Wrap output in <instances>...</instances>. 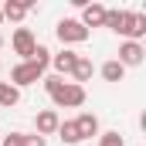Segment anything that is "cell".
<instances>
[{
  "label": "cell",
  "instance_id": "cell-1",
  "mask_svg": "<svg viewBox=\"0 0 146 146\" xmlns=\"http://www.w3.org/2000/svg\"><path fill=\"white\" fill-rule=\"evenodd\" d=\"M44 88H48V95H51V102L58 109H78V106H85V88L75 85V82H65V78L51 75V78H44Z\"/></svg>",
  "mask_w": 146,
  "mask_h": 146
},
{
  "label": "cell",
  "instance_id": "cell-2",
  "mask_svg": "<svg viewBox=\"0 0 146 146\" xmlns=\"http://www.w3.org/2000/svg\"><path fill=\"white\" fill-rule=\"evenodd\" d=\"M37 78H44V68L37 61H21L14 72H10V85L14 88H24V85H34Z\"/></svg>",
  "mask_w": 146,
  "mask_h": 146
},
{
  "label": "cell",
  "instance_id": "cell-3",
  "mask_svg": "<svg viewBox=\"0 0 146 146\" xmlns=\"http://www.w3.org/2000/svg\"><path fill=\"white\" fill-rule=\"evenodd\" d=\"M54 34L61 44H82V41H88V31L75 21V17H65V21H58V27H54Z\"/></svg>",
  "mask_w": 146,
  "mask_h": 146
},
{
  "label": "cell",
  "instance_id": "cell-4",
  "mask_svg": "<svg viewBox=\"0 0 146 146\" xmlns=\"http://www.w3.org/2000/svg\"><path fill=\"white\" fill-rule=\"evenodd\" d=\"M10 48H14L24 61H31V54H34V48H37V37L31 34V27H17L14 37H10Z\"/></svg>",
  "mask_w": 146,
  "mask_h": 146
},
{
  "label": "cell",
  "instance_id": "cell-5",
  "mask_svg": "<svg viewBox=\"0 0 146 146\" xmlns=\"http://www.w3.org/2000/svg\"><path fill=\"white\" fill-rule=\"evenodd\" d=\"M102 27H109L115 34L129 37V27H133V10H106V24Z\"/></svg>",
  "mask_w": 146,
  "mask_h": 146
},
{
  "label": "cell",
  "instance_id": "cell-6",
  "mask_svg": "<svg viewBox=\"0 0 146 146\" xmlns=\"http://www.w3.org/2000/svg\"><path fill=\"white\" fill-rule=\"evenodd\" d=\"M143 44H139V41H122V44H119V58H115V61H119V65H122V68H133V65H143Z\"/></svg>",
  "mask_w": 146,
  "mask_h": 146
},
{
  "label": "cell",
  "instance_id": "cell-7",
  "mask_svg": "<svg viewBox=\"0 0 146 146\" xmlns=\"http://www.w3.org/2000/svg\"><path fill=\"white\" fill-rule=\"evenodd\" d=\"M78 24H82L85 31H88V27H102V24H106V7H102V3H85Z\"/></svg>",
  "mask_w": 146,
  "mask_h": 146
},
{
  "label": "cell",
  "instance_id": "cell-8",
  "mask_svg": "<svg viewBox=\"0 0 146 146\" xmlns=\"http://www.w3.org/2000/svg\"><path fill=\"white\" fill-rule=\"evenodd\" d=\"M34 126H37V136H51V133H58L61 119H58V112H54V109H44V112H37Z\"/></svg>",
  "mask_w": 146,
  "mask_h": 146
},
{
  "label": "cell",
  "instance_id": "cell-9",
  "mask_svg": "<svg viewBox=\"0 0 146 146\" xmlns=\"http://www.w3.org/2000/svg\"><path fill=\"white\" fill-rule=\"evenodd\" d=\"M75 129H78V136L82 139H92V136H99V119L92 115V112H82L78 119H72Z\"/></svg>",
  "mask_w": 146,
  "mask_h": 146
},
{
  "label": "cell",
  "instance_id": "cell-10",
  "mask_svg": "<svg viewBox=\"0 0 146 146\" xmlns=\"http://www.w3.org/2000/svg\"><path fill=\"white\" fill-rule=\"evenodd\" d=\"M75 61H78V54L75 51H58V54H51V65H54V72H58V78L61 75H72V68H75Z\"/></svg>",
  "mask_w": 146,
  "mask_h": 146
},
{
  "label": "cell",
  "instance_id": "cell-11",
  "mask_svg": "<svg viewBox=\"0 0 146 146\" xmlns=\"http://www.w3.org/2000/svg\"><path fill=\"white\" fill-rule=\"evenodd\" d=\"M0 14H3V21H24V17L31 14V3H17V0H7V3L0 7Z\"/></svg>",
  "mask_w": 146,
  "mask_h": 146
},
{
  "label": "cell",
  "instance_id": "cell-12",
  "mask_svg": "<svg viewBox=\"0 0 146 146\" xmlns=\"http://www.w3.org/2000/svg\"><path fill=\"white\" fill-rule=\"evenodd\" d=\"M92 72H95V65H92L88 58H82V54H78V61H75V68H72V75H75V85L88 82V78H92Z\"/></svg>",
  "mask_w": 146,
  "mask_h": 146
},
{
  "label": "cell",
  "instance_id": "cell-13",
  "mask_svg": "<svg viewBox=\"0 0 146 146\" xmlns=\"http://www.w3.org/2000/svg\"><path fill=\"white\" fill-rule=\"evenodd\" d=\"M17 102H21V88H14L10 82H0V106L10 109V106H17Z\"/></svg>",
  "mask_w": 146,
  "mask_h": 146
},
{
  "label": "cell",
  "instance_id": "cell-14",
  "mask_svg": "<svg viewBox=\"0 0 146 146\" xmlns=\"http://www.w3.org/2000/svg\"><path fill=\"white\" fill-rule=\"evenodd\" d=\"M58 136H61V143H68V146H78V143H82V136H78V129H75L72 119L58 126Z\"/></svg>",
  "mask_w": 146,
  "mask_h": 146
},
{
  "label": "cell",
  "instance_id": "cell-15",
  "mask_svg": "<svg viewBox=\"0 0 146 146\" xmlns=\"http://www.w3.org/2000/svg\"><path fill=\"white\" fill-rule=\"evenodd\" d=\"M102 78H106V82H122V78H126V68L112 58V61H106V65H102Z\"/></svg>",
  "mask_w": 146,
  "mask_h": 146
},
{
  "label": "cell",
  "instance_id": "cell-16",
  "mask_svg": "<svg viewBox=\"0 0 146 146\" xmlns=\"http://www.w3.org/2000/svg\"><path fill=\"white\" fill-rule=\"evenodd\" d=\"M146 34V14H133V27H129V41H139Z\"/></svg>",
  "mask_w": 146,
  "mask_h": 146
},
{
  "label": "cell",
  "instance_id": "cell-17",
  "mask_svg": "<svg viewBox=\"0 0 146 146\" xmlns=\"http://www.w3.org/2000/svg\"><path fill=\"white\" fill-rule=\"evenodd\" d=\"M31 61H37L41 68H48V65H51V51H48L44 44H37V48H34V54H31Z\"/></svg>",
  "mask_w": 146,
  "mask_h": 146
},
{
  "label": "cell",
  "instance_id": "cell-18",
  "mask_svg": "<svg viewBox=\"0 0 146 146\" xmlns=\"http://www.w3.org/2000/svg\"><path fill=\"white\" fill-rule=\"evenodd\" d=\"M99 146H126V139L119 133H99Z\"/></svg>",
  "mask_w": 146,
  "mask_h": 146
},
{
  "label": "cell",
  "instance_id": "cell-19",
  "mask_svg": "<svg viewBox=\"0 0 146 146\" xmlns=\"http://www.w3.org/2000/svg\"><path fill=\"white\" fill-rule=\"evenodd\" d=\"M0 146H24V133H10V136H3Z\"/></svg>",
  "mask_w": 146,
  "mask_h": 146
},
{
  "label": "cell",
  "instance_id": "cell-20",
  "mask_svg": "<svg viewBox=\"0 0 146 146\" xmlns=\"http://www.w3.org/2000/svg\"><path fill=\"white\" fill-rule=\"evenodd\" d=\"M24 146H48V143H44V136L34 133V136H24Z\"/></svg>",
  "mask_w": 146,
  "mask_h": 146
},
{
  "label": "cell",
  "instance_id": "cell-21",
  "mask_svg": "<svg viewBox=\"0 0 146 146\" xmlns=\"http://www.w3.org/2000/svg\"><path fill=\"white\" fill-rule=\"evenodd\" d=\"M0 48H3V34H0Z\"/></svg>",
  "mask_w": 146,
  "mask_h": 146
},
{
  "label": "cell",
  "instance_id": "cell-22",
  "mask_svg": "<svg viewBox=\"0 0 146 146\" xmlns=\"http://www.w3.org/2000/svg\"><path fill=\"white\" fill-rule=\"evenodd\" d=\"M0 24H3V14H0Z\"/></svg>",
  "mask_w": 146,
  "mask_h": 146
}]
</instances>
